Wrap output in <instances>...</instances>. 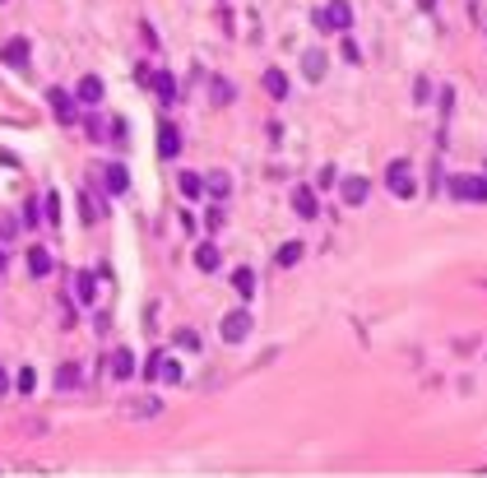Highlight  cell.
Wrapping results in <instances>:
<instances>
[{
    "label": "cell",
    "instance_id": "cell-1",
    "mask_svg": "<svg viewBox=\"0 0 487 478\" xmlns=\"http://www.w3.org/2000/svg\"><path fill=\"white\" fill-rule=\"evenodd\" d=\"M311 24H316L320 33H348L353 28V5H348V0H330L325 10L311 15Z\"/></svg>",
    "mask_w": 487,
    "mask_h": 478
},
{
    "label": "cell",
    "instance_id": "cell-2",
    "mask_svg": "<svg viewBox=\"0 0 487 478\" xmlns=\"http://www.w3.org/2000/svg\"><path fill=\"white\" fill-rule=\"evenodd\" d=\"M450 195H455L459 204H487V177H469V172H464V177H450Z\"/></svg>",
    "mask_w": 487,
    "mask_h": 478
},
{
    "label": "cell",
    "instance_id": "cell-3",
    "mask_svg": "<svg viewBox=\"0 0 487 478\" xmlns=\"http://www.w3.org/2000/svg\"><path fill=\"white\" fill-rule=\"evenodd\" d=\"M385 186H390V195H399V200H413V195H418V182H413L409 163H390V172H385Z\"/></svg>",
    "mask_w": 487,
    "mask_h": 478
},
{
    "label": "cell",
    "instance_id": "cell-4",
    "mask_svg": "<svg viewBox=\"0 0 487 478\" xmlns=\"http://www.w3.org/2000/svg\"><path fill=\"white\" fill-rule=\"evenodd\" d=\"M251 311H228V316H223V325H218V335H223V339L228 344H246V335H251Z\"/></svg>",
    "mask_w": 487,
    "mask_h": 478
},
{
    "label": "cell",
    "instance_id": "cell-5",
    "mask_svg": "<svg viewBox=\"0 0 487 478\" xmlns=\"http://www.w3.org/2000/svg\"><path fill=\"white\" fill-rule=\"evenodd\" d=\"M46 103H51V112H56L61 121H75V116H79V98L70 89H51V93H46Z\"/></svg>",
    "mask_w": 487,
    "mask_h": 478
},
{
    "label": "cell",
    "instance_id": "cell-6",
    "mask_svg": "<svg viewBox=\"0 0 487 478\" xmlns=\"http://www.w3.org/2000/svg\"><path fill=\"white\" fill-rule=\"evenodd\" d=\"M339 195H344V204L357 209V204H366V195H371V182H366V177H344V182H339Z\"/></svg>",
    "mask_w": 487,
    "mask_h": 478
},
{
    "label": "cell",
    "instance_id": "cell-7",
    "mask_svg": "<svg viewBox=\"0 0 487 478\" xmlns=\"http://www.w3.org/2000/svg\"><path fill=\"white\" fill-rule=\"evenodd\" d=\"M177 154H181V135H177V125H172V121H163V125H158V158L172 163Z\"/></svg>",
    "mask_w": 487,
    "mask_h": 478
},
{
    "label": "cell",
    "instance_id": "cell-8",
    "mask_svg": "<svg viewBox=\"0 0 487 478\" xmlns=\"http://www.w3.org/2000/svg\"><path fill=\"white\" fill-rule=\"evenodd\" d=\"M260 84H265V93H269V98H278V103H283V98H288V93H292L288 75H283V70H278V65H269V70H265V75H260Z\"/></svg>",
    "mask_w": 487,
    "mask_h": 478
},
{
    "label": "cell",
    "instance_id": "cell-9",
    "mask_svg": "<svg viewBox=\"0 0 487 478\" xmlns=\"http://www.w3.org/2000/svg\"><path fill=\"white\" fill-rule=\"evenodd\" d=\"M292 209H297V214H302V218H316V214H320L316 186H297V191H292Z\"/></svg>",
    "mask_w": 487,
    "mask_h": 478
},
{
    "label": "cell",
    "instance_id": "cell-10",
    "mask_svg": "<svg viewBox=\"0 0 487 478\" xmlns=\"http://www.w3.org/2000/svg\"><path fill=\"white\" fill-rule=\"evenodd\" d=\"M103 182H107V191H112V195H125V191H130V172H125V163H107V168H103Z\"/></svg>",
    "mask_w": 487,
    "mask_h": 478
},
{
    "label": "cell",
    "instance_id": "cell-11",
    "mask_svg": "<svg viewBox=\"0 0 487 478\" xmlns=\"http://www.w3.org/2000/svg\"><path fill=\"white\" fill-rule=\"evenodd\" d=\"M325 70H330L325 51H316V46H311V51H302V75L311 79V84H320V79H325Z\"/></svg>",
    "mask_w": 487,
    "mask_h": 478
},
{
    "label": "cell",
    "instance_id": "cell-12",
    "mask_svg": "<svg viewBox=\"0 0 487 478\" xmlns=\"http://www.w3.org/2000/svg\"><path fill=\"white\" fill-rule=\"evenodd\" d=\"M149 89H153V98H158V103H177V98H181V93H177V79H172L168 70H158V75L149 79Z\"/></svg>",
    "mask_w": 487,
    "mask_h": 478
},
{
    "label": "cell",
    "instance_id": "cell-13",
    "mask_svg": "<svg viewBox=\"0 0 487 478\" xmlns=\"http://www.w3.org/2000/svg\"><path fill=\"white\" fill-rule=\"evenodd\" d=\"M121 414L125 418H153V414H163V400H153V395H144V400H125Z\"/></svg>",
    "mask_w": 487,
    "mask_h": 478
},
{
    "label": "cell",
    "instance_id": "cell-14",
    "mask_svg": "<svg viewBox=\"0 0 487 478\" xmlns=\"http://www.w3.org/2000/svg\"><path fill=\"white\" fill-rule=\"evenodd\" d=\"M103 93H107V84L98 75H84L79 79V89H75V98L79 103H103Z\"/></svg>",
    "mask_w": 487,
    "mask_h": 478
},
{
    "label": "cell",
    "instance_id": "cell-15",
    "mask_svg": "<svg viewBox=\"0 0 487 478\" xmlns=\"http://www.w3.org/2000/svg\"><path fill=\"white\" fill-rule=\"evenodd\" d=\"M5 65H15V70H28V42L24 37H15V42H5Z\"/></svg>",
    "mask_w": 487,
    "mask_h": 478
},
{
    "label": "cell",
    "instance_id": "cell-16",
    "mask_svg": "<svg viewBox=\"0 0 487 478\" xmlns=\"http://www.w3.org/2000/svg\"><path fill=\"white\" fill-rule=\"evenodd\" d=\"M204 191H209V200H228L232 177H228V172H209V177H204Z\"/></svg>",
    "mask_w": 487,
    "mask_h": 478
},
{
    "label": "cell",
    "instance_id": "cell-17",
    "mask_svg": "<svg viewBox=\"0 0 487 478\" xmlns=\"http://www.w3.org/2000/svg\"><path fill=\"white\" fill-rule=\"evenodd\" d=\"M223 265V256H218V247L213 242H204V247H195V269H204V274H213Z\"/></svg>",
    "mask_w": 487,
    "mask_h": 478
},
{
    "label": "cell",
    "instance_id": "cell-18",
    "mask_svg": "<svg viewBox=\"0 0 487 478\" xmlns=\"http://www.w3.org/2000/svg\"><path fill=\"white\" fill-rule=\"evenodd\" d=\"M112 376H116V381H130V376H135V353H130V348H116V357H112Z\"/></svg>",
    "mask_w": 487,
    "mask_h": 478
},
{
    "label": "cell",
    "instance_id": "cell-19",
    "mask_svg": "<svg viewBox=\"0 0 487 478\" xmlns=\"http://www.w3.org/2000/svg\"><path fill=\"white\" fill-rule=\"evenodd\" d=\"M302 242H283V247H278V256H274V265H278V269H292V265H297V260H302Z\"/></svg>",
    "mask_w": 487,
    "mask_h": 478
},
{
    "label": "cell",
    "instance_id": "cell-20",
    "mask_svg": "<svg viewBox=\"0 0 487 478\" xmlns=\"http://www.w3.org/2000/svg\"><path fill=\"white\" fill-rule=\"evenodd\" d=\"M177 186H181L186 200H200V195H204V177H195V172H181V177H177Z\"/></svg>",
    "mask_w": 487,
    "mask_h": 478
},
{
    "label": "cell",
    "instance_id": "cell-21",
    "mask_svg": "<svg viewBox=\"0 0 487 478\" xmlns=\"http://www.w3.org/2000/svg\"><path fill=\"white\" fill-rule=\"evenodd\" d=\"M28 269H33V278H46L51 274V256H46L42 247H33L28 251Z\"/></svg>",
    "mask_w": 487,
    "mask_h": 478
},
{
    "label": "cell",
    "instance_id": "cell-22",
    "mask_svg": "<svg viewBox=\"0 0 487 478\" xmlns=\"http://www.w3.org/2000/svg\"><path fill=\"white\" fill-rule=\"evenodd\" d=\"M79 386V367L75 362H61V367H56V390H75Z\"/></svg>",
    "mask_w": 487,
    "mask_h": 478
},
{
    "label": "cell",
    "instance_id": "cell-23",
    "mask_svg": "<svg viewBox=\"0 0 487 478\" xmlns=\"http://www.w3.org/2000/svg\"><path fill=\"white\" fill-rule=\"evenodd\" d=\"M209 93H213V103H218V107H228V103H232V84H228L223 75L209 79Z\"/></svg>",
    "mask_w": 487,
    "mask_h": 478
},
{
    "label": "cell",
    "instance_id": "cell-24",
    "mask_svg": "<svg viewBox=\"0 0 487 478\" xmlns=\"http://www.w3.org/2000/svg\"><path fill=\"white\" fill-rule=\"evenodd\" d=\"M158 381L177 386V381H181V362H177V357H163V367H158Z\"/></svg>",
    "mask_w": 487,
    "mask_h": 478
},
{
    "label": "cell",
    "instance_id": "cell-25",
    "mask_svg": "<svg viewBox=\"0 0 487 478\" xmlns=\"http://www.w3.org/2000/svg\"><path fill=\"white\" fill-rule=\"evenodd\" d=\"M232 288H237L242 297H251L256 293V274H251V269H237V274H232Z\"/></svg>",
    "mask_w": 487,
    "mask_h": 478
},
{
    "label": "cell",
    "instance_id": "cell-26",
    "mask_svg": "<svg viewBox=\"0 0 487 478\" xmlns=\"http://www.w3.org/2000/svg\"><path fill=\"white\" fill-rule=\"evenodd\" d=\"M172 344H177V348H186V353H200V335H195V330H177V335H172Z\"/></svg>",
    "mask_w": 487,
    "mask_h": 478
},
{
    "label": "cell",
    "instance_id": "cell-27",
    "mask_svg": "<svg viewBox=\"0 0 487 478\" xmlns=\"http://www.w3.org/2000/svg\"><path fill=\"white\" fill-rule=\"evenodd\" d=\"M33 386H37V371H33V367H24V371L15 376V390H19V395H33Z\"/></svg>",
    "mask_w": 487,
    "mask_h": 478
},
{
    "label": "cell",
    "instance_id": "cell-28",
    "mask_svg": "<svg viewBox=\"0 0 487 478\" xmlns=\"http://www.w3.org/2000/svg\"><path fill=\"white\" fill-rule=\"evenodd\" d=\"M75 297H79V302H93V274H79V283H75Z\"/></svg>",
    "mask_w": 487,
    "mask_h": 478
},
{
    "label": "cell",
    "instance_id": "cell-29",
    "mask_svg": "<svg viewBox=\"0 0 487 478\" xmlns=\"http://www.w3.org/2000/svg\"><path fill=\"white\" fill-rule=\"evenodd\" d=\"M112 139H116V144H121V149H125V144H130V125H125L121 116H116V121H112Z\"/></svg>",
    "mask_w": 487,
    "mask_h": 478
},
{
    "label": "cell",
    "instance_id": "cell-30",
    "mask_svg": "<svg viewBox=\"0 0 487 478\" xmlns=\"http://www.w3.org/2000/svg\"><path fill=\"white\" fill-rule=\"evenodd\" d=\"M335 182H339V172H335V168H320V172H316V191H330Z\"/></svg>",
    "mask_w": 487,
    "mask_h": 478
},
{
    "label": "cell",
    "instance_id": "cell-31",
    "mask_svg": "<svg viewBox=\"0 0 487 478\" xmlns=\"http://www.w3.org/2000/svg\"><path fill=\"white\" fill-rule=\"evenodd\" d=\"M339 56H344V61H353V65H357V61H362V46L353 42V37H344V51H339Z\"/></svg>",
    "mask_w": 487,
    "mask_h": 478
},
{
    "label": "cell",
    "instance_id": "cell-32",
    "mask_svg": "<svg viewBox=\"0 0 487 478\" xmlns=\"http://www.w3.org/2000/svg\"><path fill=\"white\" fill-rule=\"evenodd\" d=\"M158 367H163V353H149V357H144V381H153V376H158Z\"/></svg>",
    "mask_w": 487,
    "mask_h": 478
},
{
    "label": "cell",
    "instance_id": "cell-33",
    "mask_svg": "<svg viewBox=\"0 0 487 478\" xmlns=\"http://www.w3.org/2000/svg\"><path fill=\"white\" fill-rule=\"evenodd\" d=\"M46 218H51V223H61V195H56V191L46 195Z\"/></svg>",
    "mask_w": 487,
    "mask_h": 478
},
{
    "label": "cell",
    "instance_id": "cell-34",
    "mask_svg": "<svg viewBox=\"0 0 487 478\" xmlns=\"http://www.w3.org/2000/svg\"><path fill=\"white\" fill-rule=\"evenodd\" d=\"M0 395H10V381H5V371H0Z\"/></svg>",
    "mask_w": 487,
    "mask_h": 478
},
{
    "label": "cell",
    "instance_id": "cell-35",
    "mask_svg": "<svg viewBox=\"0 0 487 478\" xmlns=\"http://www.w3.org/2000/svg\"><path fill=\"white\" fill-rule=\"evenodd\" d=\"M418 10H436V0H418Z\"/></svg>",
    "mask_w": 487,
    "mask_h": 478
},
{
    "label": "cell",
    "instance_id": "cell-36",
    "mask_svg": "<svg viewBox=\"0 0 487 478\" xmlns=\"http://www.w3.org/2000/svg\"><path fill=\"white\" fill-rule=\"evenodd\" d=\"M0 274H5V251H0Z\"/></svg>",
    "mask_w": 487,
    "mask_h": 478
}]
</instances>
